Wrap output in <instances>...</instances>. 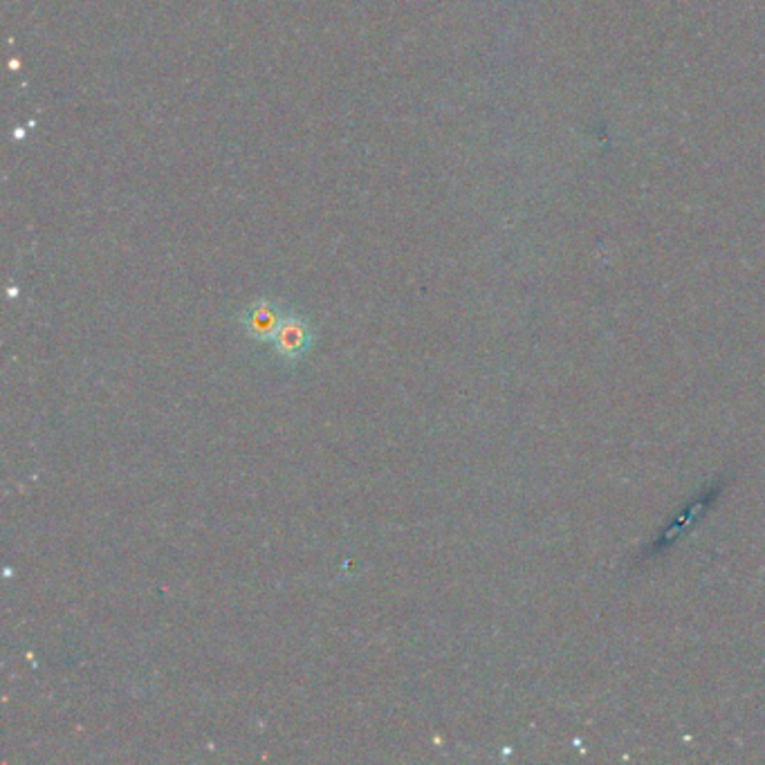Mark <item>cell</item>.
Masks as SVG:
<instances>
[{
	"label": "cell",
	"mask_w": 765,
	"mask_h": 765,
	"mask_svg": "<svg viewBox=\"0 0 765 765\" xmlns=\"http://www.w3.org/2000/svg\"><path fill=\"white\" fill-rule=\"evenodd\" d=\"M271 344H275V351L284 362H299L301 357L308 355L312 346V331L308 321L297 314L286 317L284 325L279 328V333Z\"/></svg>",
	"instance_id": "7a4b0ae2"
},
{
	"label": "cell",
	"mask_w": 765,
	"mask_h": 765,
	"mask_svg": "<svg viewBox=\"0 0 765 765\" xmlns=\"http://www.w3.org/2000/svg\"><path fill=\"white\" fill-rule=\"evenodd\" d=\"M286 310L275 303V301H269V299H260V301H254L252 306H247V310L243 312L241 321H243V328H245V333L256 340V342H275L277 333H279V328L284 325L286 321Z\"/></svg>",
	"instance_id": "6da1fadb"
}]
</instances>
